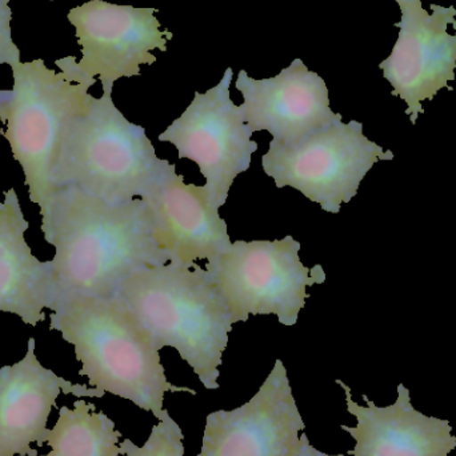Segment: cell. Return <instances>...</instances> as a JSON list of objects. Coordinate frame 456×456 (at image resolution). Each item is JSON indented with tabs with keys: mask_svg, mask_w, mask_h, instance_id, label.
Returning a JSON list of instances; mask_svg holds the SVG:
<instances>
[{
	"mask_svg": "<svg viewBox=\"0 0 456 456\" xmlns=\"http://www.w3.org/2000/svg\"><path fill=\"white\" fill-rule=\"evenodd\" d=\"M56 72L43 59L18 61L12 69V90L0 91V133L13 159L21 166L29 200L39 205L53 190V171L67 128L90 103V87L75 56L58 59Z\"/></svg>",
	"mask_w": 456,
	"mask_h": 456,
	"instance_id": "4",
	"label": "cell"
},
{
	"mask_svg": "<svg viewBox=\"0 0 456 456\" xmlns=\"http://www.w3.org/2000/svg\"><path fill=\"white\" fill-rule=\"evenodd\" d=\"M0 2L8 3V2H10V0H0ZM51 2H53V0H51Z\"/></svg>",
	"mask_w": 456,
	"mask_h": 456,
	"instance_id": "22",
	"label": "cell"
},
{
	"mask_svg": "<svg viewBox=\"0 0 456 456\" xmlns=\"http://www.w3.org/2000/svg\"><path fill=\"white\" fill-rule=\"evenodd\" d=\"M115 295L158 351L175 348L203 387H221L219 367L233 323L208 270L173 262L146 265L126 276Z\"/></svg>",
	"mask_w": 456,
	"mask_h": 456,
	"instance_id": "3",
	"label": "cell"
},
{
	"mask_svg": "<svg viewBox=\"0 0 456 456\" xmlns=\"http://www.w3.org/2000/svg\"><path fill=\"white\" fill-rule=\"evenodd\" d=\"M157 8L112 4L90 0L69 11L67 19L74 26L82 59L77 69L101 80L103 93H112L120 77L141 75L142 64L157 61L154 50L167 51L173 32L160 29Z\"/></svg>",
	"mask_w": 456,
	"mask_h": 456,
	"instance_id": "9",
	"label": "cell"
},
{
	"mask_svg": "<svg viewBox=\"0 0 456 456\" xmlns=\"http://www.w3.org/2000/svg\"><path fill=\"white\" fill-rule=\"evenodd\" d=\"M28 227L15 189L7 190L0 202V311L35 327L45 322L58 289L53 260L37 259L24 239Z\"/></svg>",
	"mask_w": 456,
	"mask_h": 456,
	"instance_id": "16",
	"label": "cell"
},
{
	"mask_svg": "<svg viewBox=\"0 0 456 456\" xmlns=\"http://www.w3.org/2000/svg\"><path fill=\"white\" fill-rule=\"evenodd\" d=\"M398 4H403V3H417V2H422V0H395Z\"/></svg>",
	"mask_w": 456,
	"mask_h": 456,
	"instance_id": "21",
	"label": "cell"
},
{
	"mask_svg": "<svg viewBox=\"0 0 456 456\" xmlns=\"http://www.w3.org/2000/svg\"><path fill=\"white\" fill-rule=\"evenodd\" d=\"M399 7L398 40L379 69L393 86V95L406 102V114L415 125L423 101H433L442 88L452 91L449 83L455 80L456 34H449V26H456V10L431 4L433 13H428L422 2Z\"/></svg>",
	"mask_w": 456,
	"mask_h": 456,
	"instance_id": "10",
	"label": "cell"
},
{
	"mask_svg": "<svg viewBox=\"0 0 456 456\" xmlns=\"http://www.w3.org/2000/svg\"><path fill=\"white\" fill-rule=\"evenodd\" d=\"M300 243L291 235L279 240L233 241L206 270L230 310L232 323L249 315H276L295 326L305 308V289L326 281L322 265L308 268L299 257Z\"/></svg>",
	"mask_w": 456,
	"mask_h": 456,
	"instance_id": "7",
	"label": "cell"
},
{
	"mask_svg": "<svg viewBox=\"0 0 456 456\" xmlns=\"http://www.w3.org/2000/svg\"><path fill=\"white\" fill-rule=\"evenodd\" d=\"M3 3V2H2Z\"/></svg>",
	"mask_w": 456,
	"mask_h": 456,
	"instance_id": "23",
	"label": "cell"
},
{
	"mask_svg": "<svg viewBox=\"0 0 456 456\" xmlns=\"http://www.w3.org/2000/svg\"><path fill=\"white\" fill-rule=\"evenodd\" d=\"M111 95L93 96L67 128L53 189L74 186L109 203H126L143 200L176 170L157 157L146 130L127 120Z\"/></svg>",
	"mask_w": 456,
	"mask_h": 456,
	"instance_id": "5",
	"label": "cell"
},
{
	"mask_svg": "<svg viewBox=\"0 0 456 456\" xmlns=\"http://www.w3.org/2000/svg\"><path fill=\"white\" fill-rule=\"evenodd\" d=\"M120 452L126 456H184L183 431L167 412L152 428L143 446H136L130 439H125L120 444Z\"/></svg>",
	"mask_w": 456,
	"mask_h": 456,
	"instance_id": "18",
	"label": "cell"
},
{
	"mask_svg": "<svg viewBox=\"0 0 456 456\" xmlns=\"http://www.w3.org/2000/svg\"><path fill=\"white\" fill-rule=\"evenodd\" d=\"M232 77L228 67L218 85L205 94L197 91L186 111L159 135L160 142L175 146L179 159L200 166L206 179L203 187L218 210L226 205L233 181L248 170L257 150L240 106L231 101Z\"/></svg>",
	"mask_w": 456,
	"mask_h": 456,
	"instance_id": "8",
	"label": "cell"
},
{
	"mask_svg": "<svg viewBox=\"0 0 456 456\" xmlns=\"http://www.w3.org/2000/svg\"><path fill=\"white\" fill-rule=\"evenodd\" d=\"M160 248L170 262L192 267L221 256L231 247L226 221L211 205L205 187L187 184L171 171L147 197Z\"/></svg>",
	"mask_w": 456,
	"mask_h": 456,
	"instance_id": "14",
	"label": "cell"
},
{
	"mask_svg": "<svg viewBox=\"0 0 456 456\" xmlns=\"http://www.w3.org/2000/svg\"><path fill=\"white\" fill-rule=\"evenodd\" d=\"M61 394L79 398L106 395L43 367L35 355V339L29 338L24 358L0 369V456L37 455L31 444H45L48 418Z\"/></svg>",
	"mask_w": 456,
	"mask_h": 456,
	"instance_id": "13",
	"label": "cell"
},
{
	"mask_svg": "<svg viewBox=\"0 0 456 456\" xmlns=\"http://www.w3.org/2000/svg\"><path fill=\"white\" fill-rule=\"evenodd\" d=\"M120 438L114 420L96 411L95 404L79 399L74 409H59L56 425L45 438L51 452L42 456H120Z\"/></svg>",
	"mask_w": 456,
	"mask_h": 456,
	"instance_id": "17",
	"label": "cell"
},
{
	"mask_svg": "<svg viewBox=\"0 0 456 456\" xmlns=\"http://www.w3.org/2000/svg\"><path fill=\"white\" fill-rule=\"evenodd\" d=\"M391 159L393 152L364 136L361 122L340 118L292 143L273 139L262 166L278 189L292 187L322 210L338 214L374 165Z\"/></svg>",
	"mask_w": 456,
	"mask_h": 456,
	"instance_id": "6",
	"label": "cell"
},
{
	"mask_svg": "<svg viewBox=\"0 0 456 456\" xmlns=\"http://www.w3.org/2000/svg\"><path fill=\"white\" fill-rule=\"evenodd\" d=\"M42 232L55 248L58 297H114L120 281L170 256L160 248L146 200L109 203L74 186L53 189L39 203Z\"/></svg>",
	"mask_w": 456,
	"mask_h": 456,
	"instance_id": "1",
	"label": "cell"
},
{
	"mask_svg": "<svg viewBox=\"0 0 456 456\" xmlns=\"http://www.w3.org/2000/svg\"><path fill=\"white\" fill-rule=\"evenodd\" d=\"M51 311L50 329L74 346L82 363L79 375L91 387L133 402L158 420L168 412L163 406L166 394L197 395L192 388L167 379L159 351L117 295H61Z\"/></svg>",
	"mask_w": 456,
	"mask_h": 456,
	"instance_id": "2",
	"label": "cell"
},
{
	"mask_svg": "<svg viewBox=\"0 0 456 456\" xmlns=\"http://www.w3.org/2000/svg\"><path fill=\"white\" fill-rule=\"evenodd\" d=\"M291 456H345L343 454L339 455H329L324 454V452H319L318 449L313 446L308 441V436L305 434L300 436V444L299 447H297V452H295L294 455Z\"/></svg>",
	"mask_w": 456,
	"mask_h": 456,
	"instance_id": "20",
	"label": "cell"
},
{
	"mask_svg": "<svg viewBox=\"0 0 456 456\" xmlns=\"http://www.w3.org/2000/svg\"><path fill=\"white\" fill-rule=\"evenodd\" d=\"M235 87L243 95L244 122L254 133L268 131L281 143L300 141L342 118L330 107L323 77L300 59L268 79H252L240 69Z\"/></svg>",
	"mask_w": 456,
	"mask_h": 456,
	"instance_id": "12",
	"label": "cell"
},
{
	"mask_svg": "<svg viewBox=\"0 0 456 456\" xmlns=\"http://www.w3.org/2000/svg\"><path fill=\"white\" fill-rule=\"evenodd\" d=\"M12 11L8 3L0 2V64H10L20 61V50L12 39Z\"/></svg>",
	"mask_w": 456,
	"mask_h": 456,
	"instance_id": "19",
	"label": "cell"
},
{
	"mask_svg": "<svg viewBox=\"0 0 456 456\" xmlns=\"http://www.w3.org/2000/svg\"><path fill=\"white\" fill-rule=\"evenodd\" d=\"M305 428L286 367L278 359L247 403L208 415L198 456H291Z\"/></svg>",
	"mask_w": 456,
	"mask_h": 456,
	"instance_id": "11",
	"label": "cell"
},
{
	"mask_svg": "<svg viewBox=\"0 0 456 456\" xmlns=\"http://www.w3.org/2000/svg\"><path fill=\"white\" fill-rule=\"evenodd\" d=\"M346 403L356 418L355 428L340 426L355 441L351 456H447L456 449V436L449 420L428 417L414 409L409 388L398 386V399L387 407H378L363 395L367 406L354 401L342 380Z\"/></svg>",
	"mask_w": 456,
	"mask_h": 456,
	"instance_id": "15",
	"label": "cell"
}]
</instances>
